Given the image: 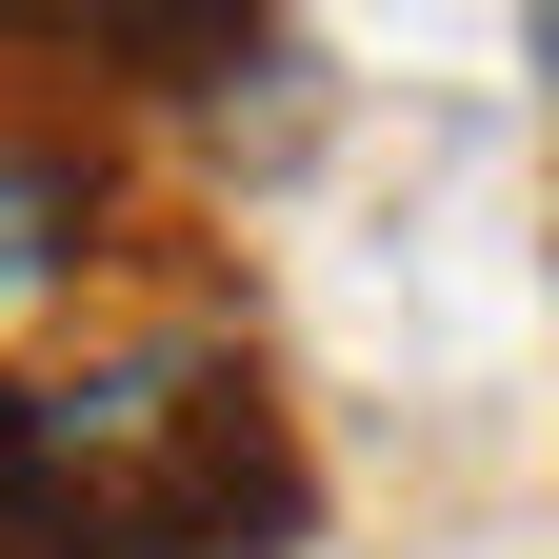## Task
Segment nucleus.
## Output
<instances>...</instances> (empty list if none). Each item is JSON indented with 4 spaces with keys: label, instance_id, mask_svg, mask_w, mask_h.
<instances>
[{
    "label": "nucleus",
    "instance_id": "nucleus-1",
    "mask_svg": "<svg viewBox=\"0 0 559 559\" xmlns=\"http://www.w3.org/2000/svg\"><path fill=\"white\" fill-rule=\"evenodd\" d=\"M260 539H300V440L240 320L160 300L0 380V559H260Z\"/></svg>",
    "mask_w": 559,
    "mask_h": 559
},
{
    "label": "nucleus",
    "instance_id": "nucleus-2",
    "mask_svg": "<svg viewBox=\"0 0 559 559\" xmlns=\"http://www.w3.org/2000/svg\"><path fill=\"white\" fill-rule=\"evenodd\" d=\"M81 260H100V160H81V120H21V100H0V340L81 300Z\"/></svg>",
    "mask_w": 559,
    "mask_h": 559
}]
</instances>
